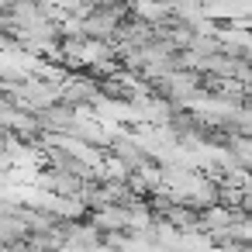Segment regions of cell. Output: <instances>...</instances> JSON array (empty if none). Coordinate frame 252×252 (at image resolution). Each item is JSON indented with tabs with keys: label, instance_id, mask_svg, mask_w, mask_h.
<instances>
[{
	"label": "cell",
	"instance_id": "1",
	"mask_svg": "<svg viewBox=\"0 0 252 252\" xmlns=\"http://www.w3.org/2000/svg\"><path fill=\"white\" fill-rule=\"evenodd\" d=\"M111 156L128 169V173H138V169H149V166H159V159L152 156L149 145H142L135 135H111Z\"/></svg>",
	"mask_w": 252,
	"mask_h": 252
},
{
	"label": "cell",
	"instance_id": "2",
	"mask_svg": "<svg viewBox=\"0 0 252 252\" xmlns=\"http://www.w3.org/2000/svg\"><path fill=\"white\" fill-rule=\"evenodd\" d=\"M32 238V228L21 214H0V252H7L14 245H25Z\"/></svg>",
	"mask_w": 252,
	"mask_h": 252
}]
</instances>
